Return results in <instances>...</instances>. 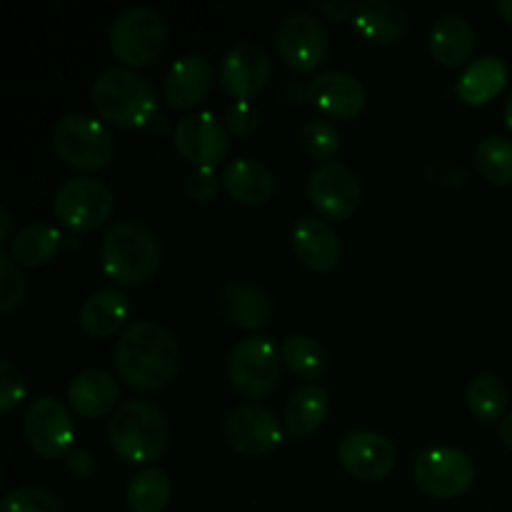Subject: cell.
<instances>
[{
    "label": "cell",
    "instance_id": "6da1fadb",
    "mask_svg": "<svg viewBox=\"0 0 512 512\" xmlns=\"http://www.w3.org/2000/svg\"><path fill=\"white\" fill-rule=\"evenodd\" d=\"M180 345L155 320H138L120 333L115 345V370L128 388L140 393L163 390L178 378Z\"/></svg>",
    "mask_w": 512,
    "mask_h": 512
},
{
    "label": "cell",
    "instance_id": "7a4b0ae2",
    "mask_svg": "<svg viewBox=\"0 0 512 512\" xmlns=\"http://www.w3.org/2000/svg\"><path fill=\"white\" fill-rule=\"evenodd\" d=\"M163 260L160 240L140 220L110 225L100 243V268L115 285H143L155 278Z\"/></svg>",
    "mask_w": 512,
    "mask_h": 512
},
{
    "label": "cell",
    "instance_id": "3957f363",
    "mask_svg": "<svg viewBox=\"0 0 512 512\" xmlns=\"http://www.w3.org/2000/svg\"><path fill=\"white\" fill-rule=\"evenodd\" d=\"M100 120L123 130L150 125L158 115V93L153 85L128 68H108L95 78L90 90Z\"/></svg>",
    "mask_w": 512,
    "mask_h": 512
},
{
    "label": "cell",
    "instance_id": "277c9868",
    "mask_svg": "<svg viewBox=\"0 0 512 512\" xmlns=\"http://www.w3.org/2000/svg\"><path fill=\"white\" fill-rule=\"evenodd\" d=\"M168 440V420L153 400H128L108 423L110 448L125 463H155L168 450Z\"/></svg>",
    "mask_w": 512,
    "mask_h": 512
},
{
    "label": "cell",
    "instance_id": "5b68a950",
    "mask_svg": "<svg viewBox=\"0 0 512 512\" xmlns=\"http://www.w3.org/2000/svg\"><path fill=\"white\" fill-rule=\"evenodd\" d=\"M53 150L65 165L80 173H95L108 168L115 155V138L100 118L85 113H70L55 123Z\"/></svg>",
    "mask_w": 512,
    "mask_h": 512
},
{
    "label": "cell",
    "instance_id": "8992f818",
    "mask_svg": "<svg viewBox=\"0 0 512 512\" xmlns=\"http://www.w3.org/2000/svg\"><path fill=\"white\" fill-rule=\"evenodd\" d=\"M165 40H168V28L163 15L148 5L123 10L110 25V50L120 63L130 68L155 63L165 50Z\"/></svg>",
    "mask_w": 512,
    "mask_h": 512
},
{
    "label": "cell",
    "instance_id": "52a82bcc",
    "mask_svg": "<svg viewBox=\"0 0 512 512\" xmlns=\"http://www.w3.org/2000/svg\"><path fill=\"white\" fill-rule=\"evenodd\" d=\"M280 350L263 335H250L233 345L228 355V380L245 400H263L280 383Z\"/></svg>",
    "mask_w": 512,
    "mask_h": 512
},
{
    "label": "cell",
    "instance_id": "ba28073f",
    "mask_svg": "<svg viewBox=\"0 0 512 512\" xmlns=\"http://www.w3.org/2000/svg\"><path fill=\"white\" fill-rule=\"evenodd\" d=\"M115 195L103 180L78 175L65 180L53 200V215L70 233H93L110 220Z\"/></svg>",
    "mask_w": 512,
    "mask_h": 512
},
{
    "label": "cell",
    "instance_id": "9c48e42d",
    "mask_svg": "<svg viewBox=\"0 0 512 512\" xmlns=\"http://www.w3.org/2000/svg\"><path fill=\"white\" fill-rule=\"evenodd\" d=\"M275 48L280 60L295 73H315L330 55V33L313 15L293 13L280 20Z\"/></svg>",
    "mask_w": 512,
    "mask_h": 512
},
{
    "label": "cell",
    "instance_id": "30bf717a",
    "mask_svg": "<svg viewBox=\"0 0 512 512\" xmlns=\"http://www.w3.org/2000/svg\"><path fill=\"white\" fill-rule=\"evenodd\" d=\"M413 478L430 498L453 500L473 485L475 463L460 448H433L415 458Z\"/></svg>",
    "mask_w": 512,
    "mask_h": 512
},
{
    "label": "cell",
    "instance_id": "8fae6325",
    "mask_svg": "<svg viewBox=\"0 0 512 512\" xmlns=\"http://www.w3.org/2000/svg\"><path fill=\"white\" fill-rule=\"evenodd\" d=\"M23 435L35 455L43 460L68 458L75 440V425L68 408L55 398H38L23 415Z\"/></svg>",
    "mask_w": 512,
    "mask_h": 512
},
{
    "label": "cell",
    "instance_id": "7c38bea8",
    "mask_svg": "<svg viewBox=\"0 0 512 512\" xmlns=\"http://www.w3.org/2000/svg\"><path fill=\"white\" fill-rule=\"evenodd\" d=\"M308 200L325 220H348L358 213L363 188L360 180L348 165L323 163L310 173Z\"/></svg>",
    "mask_w": 512,
    "mask_h": 512
},
{
    "label": "cell",
    "instance_id": "4fadbf2b",
    "mask_svg": "<svg viewBox=\"0 0 512 512\" xmlns=\"http://www.w3.org/2000/svg\"><path fill=\"white\" fill-rule=\"evenodd\" d=\"M223 438L243 458H263L283 443L278 418L258 403H245L230 410L223 423Z\"/></svg>",
    "mask_w": 512,
    "mask_h": 512
},
{
    "label": "cell",
    "instance_id": "5bb4252c",
    "mask_svg": "<svg viewBox=\"0 0 512 512\" xmlns=\"http://www.w3.org/2000/svg\"><path fill=\"white\" fill-rule=\"evenodd\" d=\"M338 460L350 478L360 483H380L398 463V450L375 430H353L338 445Z\"/></svg>",
    "mask_w": 512,
    "mask_h": 512
},
{
    "label": "cell",
    "instance_id": "9a60e30c",
    "mask_svg": "<svg viewBox=\"0 0 512 512\" xmlns=\"http://www.w3.org/2000/svg\"><path fill=\"white\" fill-rule=\"evenodd\" d=\"M173 143L175 150L195 168H215L230 150L228 130L208 110L180 118L175 125Z\"/></svg>",
    "mask_w": 512,
    "mask_h": 512
},
{
    "label": "cell",
    "instance_id": "2e32d148",
    "mask_svg": "<svg viewBox=\"0 0 512 512\" xmlns=\"http://www.w3.org/2000/svg\"><path fill=\"white\" fill-rule=\"evenodd\" d=\"M273 63L263 45L245 40L233 45L220 63V88L235 100H250L270 83Z\"/></svg>",
    "mask_w": 512,
    "mask_h": 512
},
{
    "label": "cell",
    "instance_id": "e0dca14e",
    "mask_svg": "<svg viewBox=\"0 0 512 512\" xmlns=\"http://www.w3.org/2000/svg\"><path fill=\"white\" fill-rule=\"evenodd\" d=\"M308 100L328 118L353 120L368 105L365 85L345 70H325L308 85Z\"/></svg>",
    "mask_w": 512,
    "mask_h": 512
},
{
    "label": "cell",
    "instance_id": "ac0fdd59",
    "mask_svg": "<svg viewBox=\"0 0 512 512\" xmlns=\"http://www.w3.org/2000/svg\"><path fill=\"white\" fill-rule=\"evenodd\" d=\"M215 70L205 55H183L168 68L163 80V100L173 110H193L213 90Z\"/></svg>",
    "mask_w": 512,
    "mask_h": 512
},
{
    "label": "cell",
    "instance_id": "d6986e66",
    "mask_svg": "<svg viewBox=\"0 0 512 512\" xmlns=\"http://www.w3.org/2000/svg\"><path fill=\"white\" fill-rule=\"evenodd\" d=\"M293 250L300 263L315 273H330L340 265L343 245L330 223L320 218H303L293 228Z\"/></svg>",
    "mask_w": 512,
    "mask_h": 512
},
{
    "label": "cell",
    "instance_id": "ffe728a7",
    "mask_svg": "<svg viewBox=\"0 0 512 512\" xmlns=\"http://www.w3.org/2000/svg\"><path fill=\"white\" fill-rule=\"evenodd\" d=\"M130 313V298L118 288H105L88 295L78 310V325L88 338L105 340L120 333Z\"/></svg>",
    "mask_w": 512,
    "mask_h": 512
},
{
    "label": "cell",
    "instance_id": "44dd1931",
    "mask_svg": "<svg viewBox=\"0 0 512 512\" xmlns=\"http://www.w3.org/2000/svg\"><path fill=\"white\" fill-rule=\"evenodd\" d=\"M120 400V385L105 370H83L68 385V403L80 418H103Z\"/></svg>",
    "mask_w": 512,
    "mask_h": 512
},
{
    "label": "cell",
    "instance_id": "7402d4cb",
    "mask_svg": "<svg viewBox=\"0 0 512 512\" xmlns=\"http://www.w3.org/2000/svg\"><path fill=\"white\" fill-rule=\"evenodd\" d=\"M220 313L240 330H260L270 320V300L260 285L248 280H233L218 295Z\"/></svg>",
    "mask_w": 512,
    "mask_h": 512
},
{
    "label": "cell",
    "instance_id": "603a6c76",
    "mask_svg": "<svg viewBox=\"0 0 512 512\" xmlns=\"http://www.w3.org/2000/svg\"><path fill=\"white\" fill-rule=\"evenodd\" d=\"M430 55L443 68H460L475 50V28L458 13L440 15L428 35Z\"/></svg>",
    "mask_w": 512,
    "mask_h": 512
},
{
    "label": "cell",
    "instance_id": "cb8c5ba5",
    "mask_svg": "<svg viewBox=\"0 0 512 512\" xmlns=\"http://www.w3.org/2000/svg\"><path fill=\"white\" fill-rule=\"evenodd\" d=\"M223 188L235 203L265 205L275 193V178L260 160L235 158L223 170Z\"/></svg>",
    "mask_w": 512,
    "mask_h": 512
},
{
    "label": "cell",
    "instance_id": "d4e9b609",
    "mask_svg": "<svg viewBox=\"0 0 512 512\" xmlns=\"http://www.w3.org/2000/svg\"><path fill=\"white\" fill-rule=\"evenodd\" d=\"M353 28L375 45H393L408 33V15L390 0H363L355 10Z\"/></svg>",
    "mask_w": 512,
    "mask_h": 512
},
{
    "label": "cell",
    "instance_id": "484cf974",
    "mask_svg": "<svg viewBox=\"0 0 512 512\" xmlns=\"http://www.w3.org/2000/svg\"><path fill=\"white\" fill-rule=\"evenodd\" d=\"M330 400L320 385H303L288 398L283 410L285 433L295 440L310 438L328 418Z\"/></svg>",
    "mask_w": 512,
    "mask_h": 512
},
{
    "label": "cell",
    "instance_id": "4316f807",
    "mask_svg": "<svg viewBox=\"0 0 512 512\" xmlns=\"http://www.w3.org/2000/svg\"><path fill=\"white\" fill-rule=\"evenodd\" d=\"M505 85H508V65L495 55H485L463 70L458 95L468 105H485L498 98Z\"/></svg>",
    "mask_w": 512,
    "mask_h": 512
},
{
    "label": "cell",
    "instance_id": "83f0119b",
    "mask_svg": "<svg viewBox=\"0 0 512 512\" xmlns=\"http://www.w3.org/2000/svg\"><path fill=\"white\" fill-rule=\"evenodd\" d=\"M60 245H63V235L55 225L28 223L13 235L8 255L20 268L23 265L25 268H40V265H48L58 255Z\"/></svg>",
    "mask_w": 512,
    "mask_h": 512
},
{
    "label": "cell",
    "instance_id": "f1b7e54d",
    "mask_svg": "<svg viewBox=\"0 0 512 512\" xmlns=\"http://www.w3.org/2000/svg\"><path fill=\"white\" fill-rule=\"evenodd\" d=\"M173 498V483L163 468H145L133 475L125 488V505L130 512H163Z\"/></svg>",
    "mask_w": 512,
    "mask_h": 512
},
{
    "label": "cell",
    "instance_id": "f546056e",
    "mask_svg": "<svg viewBox=\"0 0 512 512\" xmlns=\"http://www.w3.org/2000/svg\"><path fill=\"white\" fill-rule=\"evenodd\" d=\"M283 365L300 380H318L328 368V353L308 335H290L280 343Z\"/></svg>",
    "mask_w": 512,
    "mask_h": 512
},
{
    "label": "cell",
    "instance_id": "4dcf8cb0",
    "mask_svg": "<svg viewBox=\"0 0 512 512\" xmlns=\"http://www.w3.org/2000/svg\"><path fill=\"white\" fill-rule=\"evenodd\" d=\"M465 400H468L470 413L475 415L483 423H493L508 408V385L493 373H480L475 375L468 383V390H465Z\"/></svg>",
    "mask_w": 512,
    "mask_h": 512
},
{
    "label": "cell",
    "instance_id": "1f68e13d",
    "mask_svg": "<svg viewBox=\"0 0 512 512\" xmlns=\"http://www.w3.org/2000/svg\"><path fill=\"white\" fill-rule=\"evenodd\" d=\"M475 168L490 185H512V140L490 135L475 148Z\"/></svg>",
    "mask_w": 512,
    "mask_h": 512
},
{
    "label": "cell",
    "instance_id": "d6a6232c",
    "mask_svg": "<svg viewBox=\"0 0 512 512\" xmlns=\"http://www.w3.org/2000/svg\"><path fill=\"white\" fill-rule=\"evenodd\" d=\"M300 145L313 160L333 163V158L340 150V130L330 120L313 118L300 128Z\"/></svg>",
    "mask_w": 512,
    "mask_h": 512
},
{
    "label": "cell",
    "instance_id": "836d02e7",
    "mask_svg": "<svg viewBox=\"0 0 512 512\" xmlns=\"http://www.w3.org/2000/svg\"><path fill=\"white\" fill-rule=\"evenodd\" d=\"M0 512H63V508H60V500L50 490L25 485V488H15L5 493Z\"/></svg>",
    "mask_w": 512,
    "mask_h": 512
},
{
    "label": "cell",
    "instance_id": "e575fe53",
    "mask_svg": "<svg viewBox=\"0 0 512 512\" xmlns=\"http://www.w3.org/2000/svg\"><path fill=\"white\" fill-rule=\"evenodd\" d=\"M25 300V278L10 255H0V313H13Z\"/></svg>",
    "mask_w": 512,
    "mask_h": 512
},
{
    "label": "cell",
    "instance_id": "d590c367",
    "mask_svg": "<svg viewBox=\"0 0 512 512\" xmlns=\"http://www.w3.org/2000/svg\"><path fill=\"white\" fill-rule=\"evenodd\" d=\"M225 130L235 138H250L260 128V110L250 100H235L225 110Z\"/></svg>",
    "mask_w": 512,
    "mask_h": 512
},
{
    "label": "cell",
    "instance_id": "8d00e7d4",
    "mask_svg": "<svg viewBox=\"0 0 512 512\" xmlns=\"http://www.w3.org/2000/svg\"><path fill=\"white\" fill-rule=\"evenodd\" d=\"M25 398V378L10 360L0 363V410L10 413Z\"/></svg>",
    "mask_w": 512,
    "mask_h": 512
},
{
    "label": "cell",
    "instance_id": "74e56055",
    "mask_svg": "<svg viewBox=\"0 0 512 512\" xmlns=\"http://www.w3.org/2000/svg\"><path fill=\"white\" fill-rule=\"evenodd\" d=\"M218 175L215 168H195L188 178V195L193 203H213L218 198Z\"/></svg>",
    "mask_w": 512,
    "mask_h": 512
},
{
    "label": "cell",
    "instance_id": "f35d334b",
    "mask_svg": "<svg viewBox=\"0 0 512 512\" xmlns=\"http://www.w3.org/2000/svg\"><path fill=\"white\" fill-rule=\"evenodd\" d=\"M68 470L75 478L88 480L93 478L95 470H98V460H95V455L90 453V450H73V453L68 455Z\"/></svg>",
    "mask_w": 512,
    "mask_h": 512
},
{
    "label": "cell",
    "instance_id": "ab89813d",
    "mask_svg": "<svg viewBox=\"0 0 512 512\" xmlns=\"http://www.w3.org/2000/svg\"><path fill=\"white\" fill-rule=\"evenodd\" d=\"M355 10H358V3H348V0H328V3H320V13L328 20H333V23H353Z\"/></svg>",
    "mask_w": 512,
    "mask_h": 512
},
{
    "label": "cell",
    "instance_id": "60d3db41",
    "mask_svg": "<svg viewBox=\"0 0 512 512\" xmlns=\"http://www.w3.org/2000/svg\"><path fill=\"white\" fill-rule=\"evenodd\" d=\"M10 228H13V220H10L8 208H0V243H8Z\"/></svg>",
    "mask_w": 512,
    "mask_h": 512
},
{
    "label": "cell",
    "instance_id": "b9f144b4",
    "mask_svg": "<svg viewBox=\"0 0 512 512\" xmlns=\"http://www.w3.org/2000/svg\"><path fill=\"white\" fill-rule=\"evenodd\" d=\"M500 440H503L505 448L512 450V410L505 415L503 423H500Z\"/></svg>",
    "mask_w": 512,
    "mask_h": 512
},
{
    "label": "cell",
    "instance_id": "7bdbcfd3",
    "mask_svg": "<svg viewBox=\"0 0 512 512\" xmlns=\"http://www.w3.org/2000/svg\"><path fill=\"white\" fill-rule=\"evenodd\" d=\"M498 13H500V18H503L505 23H508L512 28V0H500Z\"/></svg>",
    "mask_w": 512,
    "mask_h": 512
},
{
    "label": "cell",
    "instance_id": "ee69618b",
    "mask_svg": "<svg viewBox=\"0 0 512 512\" xmlns=\"http://www.w3.org/2000/svg\"><path fill=\"white\" fill-rule=\"evenodd\" d=\"M505 125L512 130V95L508 98V103H505Z\"/></svg>",
    "mask_w": 512,
    "mask_h": 512
}]
</instances>
